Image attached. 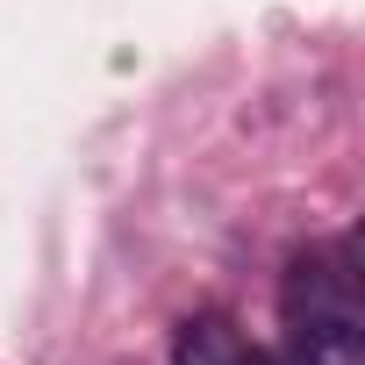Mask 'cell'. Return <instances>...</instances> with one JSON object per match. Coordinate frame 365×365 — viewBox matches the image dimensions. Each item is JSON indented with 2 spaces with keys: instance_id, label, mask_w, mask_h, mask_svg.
I'll return each instance as SVG.
<instances>
[{
  "instance_id": "cell-1",
  "label": "cell",
  "mask_w": 365,
  "mask_h": 365,
  "mask_svg": "<svg viewBox=\"0 0 365 365\" xmlns=\"http://www.w3.org/2000/svg\"><path fill=\"white\" fill-rule=\"evenodd\" d=\"M287 358L294 365H365V315H301L287 322Z\"/></svg>"
},
{
  "instance_id": "cell-2",
  "label": "cell",
  "mask_w": 365,
  "mask_h": 365,
  "mask_svg": "<svg viewBox=\"0 0 365 365\" xmlns=\"http://www.w3.org/2000/svg\"><path fill=\"white\" fill-rule=\"evenodd\" d=\"M172 365H265V358L251 351V336L222 308H201L172 329Z\"/></svg>"
}]
</instances>
